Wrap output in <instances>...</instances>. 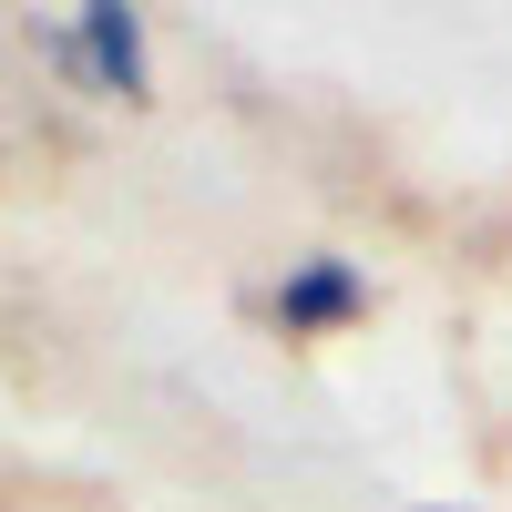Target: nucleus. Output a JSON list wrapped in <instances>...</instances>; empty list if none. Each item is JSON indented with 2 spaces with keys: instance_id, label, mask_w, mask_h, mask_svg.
Listing matches in <instances>:
<instances>
[{
  "instance_id": "1",
  "label": "nucleus",
  "mask_w": 512,
  "mask_h": 512,
  "mask_svg": "<svg viewBox=\"0 0 512 512\" xmlns=\"http://www.w3.org/2000/svg\"><path fill=\"white\" fill-rule=\"evenodd\" d=\"M277 328L287 338H328V328H349V318H369V277L349 267V256H297V267L277 277Z\"/></svg>"
},
{
  "instance_id": "2",
  "label": "nucleus",
  "mask_w": 512,
  "mask_h": 512,
  "mask_svg": "<svg viewBox=\"0 0 512 512\" xmlns=\"http://www.w3.org/2000/svg\"><path fill=\"white\" fill-rule=\"evenodd\" d=\"M72 31H82V72H93V93H123V103H144V93H154V62H144V11H123V0H93V11H82Z\"/></svg>"
}]
</instances>
